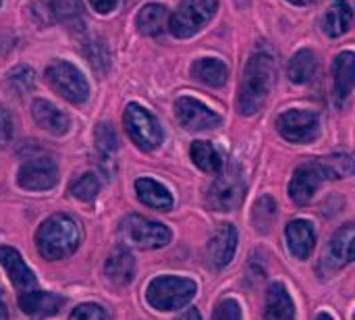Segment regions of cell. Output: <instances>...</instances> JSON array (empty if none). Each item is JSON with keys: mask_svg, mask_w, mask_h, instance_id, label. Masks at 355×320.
I'll list each match as a JSON object with an SVG mask.
<instances>
[{"mask_svg": "<svg viewBox=\"0 0 355 320\" xmlns=\"http://www.w3.org/2000/svg\"><path fill=\"white\" fill-rule=\"evenodd\" d=\"M272 79H275V60L264 52L254 54L245 65V73L239 87L237 104L241 115L245 117L256 115L264 106L272 87Z\"/></svg>", "mask_w": 355, "mask_h": 320, "instance_id": "6da1fadb", "label": "cell"}, {"mask_svg": "<svg viewBox=\"0 0 355 320\" xmlns=\"http://www.w3.org/2000/svg\"><path fill=\"white\" fill-rule=\"evenodd\" d=\"M81 231L79 225L67 214H54L42 223L35 235L40 254L46 260H60L79 248Z\"/></svg>", "mask_w": 355, "mask_h": 320, "instance_id": "7a4b0ae2", "label": "cell"}, {"mask_svg": "<svg viewBox=\"0 0 355 320\" xmlns=\"http://www.w3.org/2000/svg\"><path fill=\"white\" fill-rule=\"evenodd\" d=\"M198 287L191 279H181V277H156L150 281L146 298L148 304L156 310L168 312V310H179L187 306Z\"/></svg>", "mask_w": 355, "mask_h": 320, "instance_id": "3957f363", "label": "cell"}, {"mask_svg": "<svg viewBox=\"0 0 355 320\" xmlns=\"http://www.w3.org/2000/svg\"><path fill=\"white\" fill-rule=\"evenodd\" d=\"M245 177L237 165H231L220 171L216 181L208 192V204L218 212H231L241 206L245 198Z\"/></svg>", "mask_w": 355, "mask_h": 320, "instance_id": "277c9868", "label": "cell"}, {"mask_svg": "<svg viewBox=\"0 0 355 320\" xmlns=\"http://www.w3.org/2000/svg\"><path fill=\"white\" fill-rule=\"evenodd\" d=\"M216 0H183L168 21V29L175 37L196 35L216 12Z\"/></svg>", "mask_w": 355, "mask_h": 320, "instance_id": "5b68a950", "label": "cell"}, {"mask_svg": "<svg viewBox=\"0 0 355 320\" xmlns=\"http://www.w3.org/2000/svg\"><path fill=\"white\" fill-rule=\"evenodd\" d=\"M121 235L129 246L141 250H156L164 248L171 242V231L162 223L148 221L139 214H129L121 223Z\"/></svg>", "mask_w": 355, "mask_h": 320, "instance_id": "8992f818", "label": "cell"}, {"mask_svg": "<svg viewBox=\"0 0 355 320\" xmlns=\"http://www.w3.org/2000/svg\"><path fill=\"white\" fill-rule=\"evenodd\" d=\"M125 127L129 137L133 140V144L139 150L152 152L162 144V127L156 121V117L152 112H148L144 106L139 104H129L125 110Z\"/></svg>", "mask_w": 355, "mask_h": 320, "instance_id": "52a82bcc", "label": "cell"}, {"mask_svg": "<svg viewBox=\"0 0 355 320\" xmlns=\"http://www.w3.org/2000/svg\"><path fill=\"white\" fill-rule=\"evenodd\" d=\"M46 79L56 94H60L62 98H67L73 104H81L89 96V85H87L85 77L81 75V71L75 65H71L67 60H54L46 69Z\"/></svg>", "mask_w": 355, "mask_h": 320, "instance_id": "ba28073f", "label": "cell"}, {"mask_svg": "<svg viewBox=\"0 0 355 320\" xmlns=\"http://www.w3.org/2000/svg\"><path fill=\"white\" fill-rule=\"evenodd\" d=\"M277 129L285 140H289L293 144H308L318 137L320 123H318L316 112L295 108V110L283 112L277 119Z\"/></svg>", "mask_w": 355, "mask_h": 320, "instance_id": "9c48e42d", "label": "cell"}, {"mask_svg": "<svg viewBox=\"0 0 355 320\" xmlns=\"http://www.w3.org/2000/svg\"><path fill=\"white\" fill-rule=\"evenodd\" d=\"M17 181L23 190L46 192L56 185L58 169H56L54 160H50L48 156H33L21 165V169L17 173Z\"/></svg>", "mask_w": 355, "mask_h": 320, "instance_id": "30bf717a", "label": "cell"}, {"mask_svg": "<svg viewBox=\"0 0 355 320\" xmlns=\"http://www.w3.org/2000/svg\"><path fill=\"white\" fill-rule=\"evenodd\" d=\"M327 173L320 165V160H310L302 167L295 169L293 177H291V183H289V194L293 198L295 204L300 206H306L312 202L316 190L327 181Z\"/></svg>", "mask_w": 355, "mask_h": 320, "instance_id": "8fae6325", "label": "cell"}, {"mask_svg": "<svg viewBox=\"0 0 355 320\" xmlns=\"http://www.w3.org/2000/svg\"><path fill=\"white\" fill-rule=\"evenodd\" d=\"M175 110H177V117L181 121V125L189 131H204V129H214L223 123V119L210 110L206 104H202L200 100L196 98H189V96H183L177 100L175 104Z\"/></svg>", "mask_w": 355, "mask_h": 320, "instance_id": "7c38bea8", "label": "cell"}, {"mask_svg": "<svg viewBox=\"0 0 355 320\" xmlns=\"http://www.w3.org/2000/svg\"><path fill=\"white\" fill-rule=\"evenodd\" d=\"M237 250V229L229 223L218 225L208 244V262L214 269H225Z\"/></svg>", "mask_w": 355, "mask_h": 320, "instance_id": "4fadbf2b", "label": "cell"}, {"mask_svg": "<svg viewBox=\"0 0 355 320\" xmlns=\"http://www.w3.org/2000/svg\"><path fill=\"white\" fill-rule=\"evenodd\" d=\"M19 306L21 310L33 320H44L48 317H54L60 312V308L64 306V298L56 296V294H46V292H25L19 298Z\"/></svg>", "mask_w": 355, "mask_h": 320, "instance_id": "5bb4252c", "label": "cell"}, {"mask_svg": "<svg viewBox=\"0 0 355 320\" xmlns=\"http://www.w3.org/2000/svg\"><path fill=\"white\" fill-rule=\"evenodd\" d=\"M355 260V223L343 225L331 239L324 262L331 269H343Z\"/></svg>", "mask_w": 355, "mask_h": 320, "instance_id": "9a60e30c", "label": "cell"}, {"mask_svg": "<svg viewBox=\"0 0 355 320\" xmlns=\"http://www.w3.org/2000/svg\"><path fill=\"white\" fill-rule=\"evenodd\" d=\"M0 262H2V267L6 269V273H8L12 285H15L21 294L35 289L37 281H35L33 273L27 269L25 260L21 258V254H19L15 248L2 246V248H0Z\"/></svg>", "mask_w": 355, "mask_h": 320, "instance_id": "2e32d148", "label": "cell"}, {"mask_svg": "<svg viewBox=\"0 0 355 320\" xmlns=\"http://www.w3.org/2000/svg\"><path fill=\"white\" fill-rule=\"evenodd\" d=\"M333 79H335V96L337 102L343 104L355 87V52H341L333 60Z\"/></svg>", "mask_w": 355, "mask_h": 320, "instance_id": "e0dca14e", "label": "cell"}, {"mask_svg": "<svg viewBox=\"0 0 355 320\" xmlns=\"http://www.w3.org/2000/svg\"><path fill=\"white\" fill-rule=\"evenodd\" d=\"M104 271H106V277H108V281H110L112 285L125 287V285H129V283L133 281V277H135V260H133V256H131V252H129L127 248L119 246V248H114L112 254L108 256Z\"/></svg>", "mask_w": 355, "mask_h": 320, "instance_id": "ac0fdd59", "label": "cell"}, {"mask_svg": "<svg viewBox=\"0 0 355 320\" xmlns=\"http://www.w3.org/2000/svg\"><path fill=\"white\" fill-rule=\"evenodd\" d=\"M31 115H33L35 123L52 135H64L71 127L69 117L46 100H33Z\"/></svg>", "mask_w": 355, "mask_h": 320, "instance_id": "d6986e66", "label": "cell"}, {"mask_svg": "<svg viewBox=\"0 0 355 320\" xmlns=\"http://www.w3.org/2000/svg\"><path fill=\"white\" fill-rule=\"evenodd\" d=\"M285 237H287V246L291 250V254L300 260H306L316 244V233L312 223L308 221H293L287 225L285 229Z\"/></svg>", "mask_w": 355, "mask_h": 320, "instance_id": "ffe728a7", "label": "cell"}, {"mask_svg": "<svg viewBox=\"0 0 355 320\" xmlns=\"http://www.w3.org/2000/svg\"><path fill=\"white\" fill-rule=\"evenodd\" d=\"M266 320H295V306L283 283H272L266 294Z\"/></svg>", "mask_w": 355, "mask_h": 320, "instance_id": "44dd1931", "label": "cell"}, {"mask_svg": "<svg viewBox=\"0 0 355 320\" xmlns=\"http://www.w3.org/2000/svg\"><path fill=\"white\" fill-rule=\"evenodd\" d=\"M135 192H137V198L150 208H156V210L173 208V196L168 194V190L164 185H160L154 179H148V177L137 179L135 181Z\"/></svg>", "mask_w": 355, "mask_h": 320, "instance_id": "7402d4cb", "label": "cell"}, {"mask_svg": "<svg viewBox=\"0 0 355 320\" xmlns=\"http://www.w3.org/2000/svg\"><path fill=\"white\" fill-rule=\"evenodd\" d=\"M354 21V10L349 6V2L345 0H337L329 6V10L324 12L322 19V29L331 35V37H339L343 35Z\"/></svg>", "mask_w": 355, "mask_h": 320, "instance_id": "603a6c76", "label": "cell"}, {"mask_svg": "<svg viewBox=\"0 0 355 320\" xmlns=\"http://www.w3.org/2000/svg\"><path fill=\"white\" fill-rule=\"evenodd\" d=\"M191 77L210 87H220L229 77V69L218 58H200L191 65Z\"/></svg>", "mask_w": 355, "mask_h": 320, "instance_id": "cb8c5ba5", "label": "cell"}, {"mask_svg": "<svg viewBox=\"0 0 355 320\" xmlns=\"http://www.w3.org/2000/svg\"><path fill=\"white\" fill-rule=\"evenodd\" d=\"M168 25V10L164 4H146L139 15H137V29L144 35H160L164 31V27Z\"/></svg>", "mask_w": 355, "mask_h": 320, "instance_id": "d4e9b609", "label": "cell"}, {"mask_svg": "<svg viewBox=\"0 0 355 320\" xmlns=\"http://www.w3.org/2000/svg\"><path fill=\"white\" fill-rule=\"evenodd\" d=\"M191 158L198 169L204 173H220L225 167L223 154L210 142H193L191 144Z\"/></svg>", "mask_w": 355, "mask_h": 320, "instance_id": "484cf974", "label": "cell"}, {"mask_svg": "<svg viewBox=\"0 0 355 320\" xmlns=\"http://www.w3.org/2000/svg\"><path fill=\"white\" fill-rule=\"evenodd\" d=\"M54 17L71 29H83V2L81 0H50Z\"/></svg>", "mask_w": 355, "mask_h": 320, "instance_id": "4316f807", "label": "cell"}, {"mask_svg": "<svg viewBox=\"0 0 355 320\" xmlns=\"http://www.w3.org/2000/svg\"><path fill=\"white\" fill-rule=\"evenodd\" d=\"M316 67H318V60H316V54L312 50H300L291 62H289V77L291 81L295 83H308L314 73H316Z\"/></svg>", "mask_w": 355, "mask_h": 320, "instance_id": "83f0119b", "label": "cell"}, {"mask_svg": "<svg viewBox=\"0 0 355 320\" xmlns=\"http://www.w3.org/2000/svg\"><path fill=\"white\" fill-rule=\"evenodd\" d=\"M277 217V202L272 200V196H262L252 212V223L260 233H268L272 223Z\"/></svg>", "mask_w": 355, "mask_h": 320, "instance_id": "f1b7e54d", "label": "cell"}, {"mask_svg": "<svg viewBox=\"0 0 355 320\" xmlns=\"http://www.w3.org/2000/svg\"><path fill=\"white\" fill-rule=\"evenodd\" d=\"M320 165L329 179H343L355 173V158L349 154H333L320 160Z\"/></svg>", "mask_w": 355, "mask_h": 320, "instance_id": "f546056e", "label": "cell"}, {"mask_svg": "<svg viewBox=\"0 0 355 320\" xmlns=\"http://www.w3.org/2000/svg\"><path fill=\"white\" fill-rule=\"evenodd\" d=\"M100 192V181L94 173H85L81 177H77L73 183H71V194L73 198L81 200V202H94L96 196Z\"/></svg>", "mask_w": 355, "mask_h": 320, "instance_id": "4dcf8cb0", "label": "cell"}, {"mask_svg": "<svg viewBox=\"0 0 355 320\" xmlns=\"http://www.w3.org/2000/svg\"><path fill=\"white\" fill-rule=\"evenodd\" d=\"M96 144L98 150L104 154V158H110L116 150H119V137L116 131L110 123H100L96 129Z\"/></svg>", "mask_w": 355, "mask_h": 320, "instance_id": "1f68e13d", "label": "cell"}, {"mask_svg": "<svg viewBox=\"0 0 355 320\" xmlns=\"http://www.w3.org/2000/svg\"><path fill=\"white\" fill-rule=\"evenodd\" d=\"M85 56L87 60L92 62V67L100 73H104L110 65V54H108V48L104 42H98V40H92V42H85Z\"/></svg>", "mask_w": 355, "mask_h": 320, "instance_id": "d6a6232c", "label": "cell"}, {"mask_svg": "<svg viewBox=\"0 0 355 320\" xmlns=\"http://www.w3.org/2000/svg\"><path fill=\"white\" fill-rule=\"evenodd\" d=\"M8 87L12 92H17L19 96L21 94H27L31 87H33V71L29 67H17L8 73Z\"/></svg>", "mask_w": 355, "mask_h": 320, "instance_id": "836d02e7", "label": "cell"}, {"mask_svg": "<svg viewBox=\"0 0 355 320\" xmlns=\"http://www.w3.org/2000/svg\"><path fill=\"white\" fill-rule=\"evenodd\" d=\"M69 320H108V314L98 304H81L73 310Z\"/></svg>", "mask_w": 355, "mask_h": 320, "instance_id": "e575fe53", "label": "cell"}, {"mask_svg": "<svg viewBox=\"0 0 355 320\" xmlns=\"http://www.w3.org/2000/svg\"><path fill=\"white\" fill-rule=\"evenodd\" d=\"M212 320H241V308L235 300H223L218 302Z\"/></svg>", "mask_w": 355, "mask_h": 320, "instance_id": "d590c367", "label": "cell"}, {"mask_svg": "<svg viewBox=\"0 0 355 320\" xmlns=\"http://www.w3.org/2000/svg\"><path fill=\"white\" fill-rule=\"evenodd\" d=\"M15 135V121L8 110L0 108V148H6Z\"/></svg>", "mask_w": 355, "mask_h": 320, "instance_id": "8d00e7d4", "label": "cell"}, {"mask_svg": "<svg viewBox=\"0 0 355 320\" xmlns=\"http://www.w3.org/2000/svg\"><path fill=\"white\" fill-rule=\"evenodd\" d=\"M250 275L252 279H262L266 275V260H262V254L256 252L252 254V260H250Z\"/></svg>", "mask_w": 355, "mask_h": 320, "instance_id": "74e56055", "label": "cell"}, {"mask_svg": "<svg viewBox=\"0 0 355 320\" xmlns=\"http://www.w3.org/2000/svg\"><path fill=\"white\" fill-rule=\"evenodd\" d=\"M119 0H89V4L94 6V10H98L100 15H108L110 10H114Z\"/></svg>", "mask_w": 355, "mask_h": 320, "instance_id": "f35d334b", "label": "cell"}, {"mask_svg": "<svg viewBox=\"0 0 355 320\" xmlns=\"http://www.w3.org/2000/svg\"><path fill=\"white\" fill-rule=\"evenodd\" d=\"M179 320H202V317H200V312L198 310H187L183 317Z\"/></svg>", "mask_w": 355, "mask_h": 320, "instance_id": "ab89813d", "label": "cell"}, {"mask_svg": "<svg viewBox=\"0 0 355 320\" xmlns=\"http://www.w3.org/2000/svg\"><path fill=\"white\" fill-rule=\"evenodd\" d=\"M0 320H8L6 308H4V304H2V302H0Z\"/></svg>", "mask_w": 355, "mask_h": 320, "instance_id": "60d3db41", "label": "cell"}, {"mask_svg": "<svg viewBox=\"0 0 355 320\" xmlns=\"http://www.w3.org/2000/svg\"><path fill=\"white\" fill-rule=\"evenodd\" d=\"M291 4H297V6H304V4H310L312 0H289Z\"/></svg>", "mask_w": 355, "mask_h": 320, "instance_id": "b9f144b4", "label": "cell"}, {"mask_svg": "<svg viewBox=\"0 0 355 320\" xmlns=\"http://www.w3.org/2000/svg\"><path fill=\"white\" fill-rule=\"evenodd\" d=\"M316 320H333V319H331V317H329L327 312H322V314H318V319H316Z\"/></svg>", "mask_w": 355, "mask_h": 320, "instance_id": "7bdbcfd3", "label": "cell"}, {"mask_svg": "<svg viewBox=\"0 0 355 320\" xmlns=\"http://www.w3.org/2000/svg\"><path fill=\"white\" fill-rule=\"evenodd\" d=\"M0 4H2V0H0Z\"/></svg>", "mask_w": 355, "mask_h": 320, "instance_id": "ee69618b", "label": "cell"}, {"mask_svg": "<svg viewBox=\"0 0 355 320\" xmlns=\"http://www.w3.org/2000/svg\"><path fill=\"white\" fill-rule=\"evenodd\" d=\"M354 320H355V314H354Z\"/></svg>", "mask_w": 355, "mask_h": 320, "instance_id": "f6af8a7d", "label": "cell"}]
</instances>
